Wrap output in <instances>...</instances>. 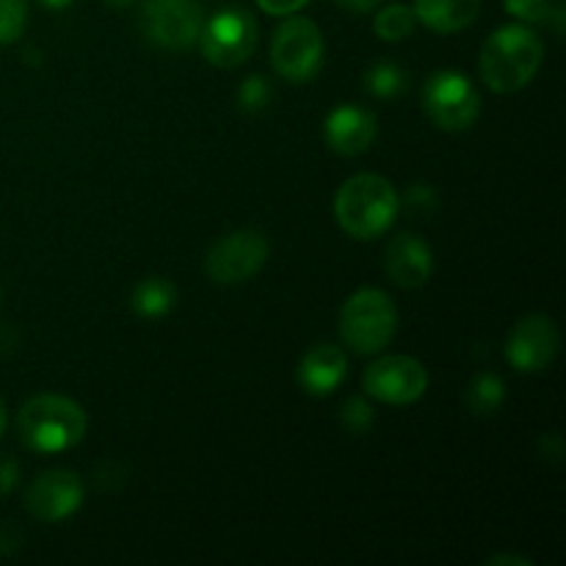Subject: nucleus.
Masks as SVG:
<instances>
[{
    "instance_id": "f257e3e1",
    "label": "nucleus",
    "mask_w": 566,
    "mask_h": 566,
    "mask_svg": "<svg viewBox=\"0 0 566 566\" xmlns=\"http://www.w3.org/2000/svg\"><path fill=\"white\" fill-rule=\"evenodd\" d=\"M545 59V44L528 25H503L490 33L479 55L481 81L497 94L528 86Z\"/></svg>"
},
{
    "instance_id": "f03ea898",
    "label": "nucleus",
    "mask_w": 566,
    "mask_h": 566,
    "mask_svg": "<svg viewBox=\"0 0 566 566\" xmlns=\"http://www.w3.org/2000/svg\"><path fill=\"white\" fill-rule=\"evenodd\" d=\"M401 199L396 186L381 175H357L340 186L335 197V216L343 232L357 241L385 235L396 221Z\"/></svg>"
},
{
    "instance_id": "7ed1b4c3",
    "label": "nucleus",
    "mask_w": 566,
    "mask_h": 566,
    "mask_svg": "<svg viewBox=\"0 0 566 566\" xmlns=\"http://www.w3.org/2000/svg\"><path fill=\"white\" fill-rule=\"evenodd\" d=\"M17 431L31 451H70L86 434V412L72 398L44 392V396L22 403L20 415H17Z\"/></svg>"
},
{
    "instance_id": "20e7f679",
    "label": "nucleus",
    "mask_w": 566,
    "mask_h": 566,
    "mask_svg": "<svg viewBox=\"0 0 566 566\" xmlns=\"http://www.w3.org/2000/svg\"><path fill=\"white\" fill-rule=\"evenodd\" d=\"M398 329V310L379 287H363L340 310V337L354 354H379L390 346Z\"/></svg>"
},
{
    "instance_id": "39448f33",
    "label": "nucleus",
    "mask_w": 566,
    "mask_h": 566,
    "mask_svg": "<svg viewBox=\"0 0 566 566\" xmlns=\"http://www.w3.org/2000/svg\"><path fill=\"white\" fill-rule=\"evenodd\" d=\"M271 64L291 83H307L324 64V36L307 17H287L271 39Z\"/></svg>"
},
{
    "instance_id": "423d86ee",
    "label": "nucleus",
    "mask_w": 566,
    "mask_h": 566,
    "mask_svg": "<svg viewBox=\"0 0 566 566\" xmlns=\"http://www.w3.org/2000/svg\"><path fill=\"white\" fill-rule=\"evenodd\" d=\"M423 108L440 130L462 133L481 114V94L468 75L453 70L434 72L423 86Z\"/></svg>"
},
{
    "instance_id": "0eeeda50",
    "label": "nucleus",
    "mask_w": 566,
    "mask_h": 566,
    "mask_svg": "<svg viewBox=\"0 0 566 566\" xmlns=\"http://www.w3.org/2000/svg\"><path fill=\"white\" fill-rule=\"evenodd\" d=\"M199 48L210 64L235 70L247 64L258 48V22L247 9H221L219 14L205 20Z\"/></svg>"
},
{
    "instance_id": "6e6552de",
    "label": "nucleus",
    "mask_w": 566,
    "mask_h": 566,
    "mask_svg": "<svg viewBox=\"0 0 566 566\" xmlns=\"http://www.w3.org/2000/svg\"><path fill=\"white\" fill-rule=\"evenodd\" d=\"M363 387L368 398L390 407H407L423 398L429 387V370L420 359L407 354H392V357L374 359L363 374Z\"/></svg>"
},
{
    "instance_id": "1a4fd4ad",
    "label": "nucleus",
    "mask_w": 566,
    "mask_h": 566,
    "mask_svg": "<svg viewBox=\"0 0 566 566\" xmlns=\"http://www.w3.org/2000/svg\"><path fill=\"white\" fill-rule=\"evenodd\" d=\"M269 260V241L258 230H238L219 238L208 249L205 271L219 285H238V282L252 280L260 274Z\"/></svg>"
},
{
    "instance_id": "9d476101",
    "label": "nucleus",
    "mask_w": 566,
    "mask_h": 566,
    "mask_svg": "<svg viewBox=\"0 0 566 566\" xmlns=\"http://www.w3.org/2000/svg\"><path fill=\"white\" fill-rule=\"evenodd\" d=\"M144 33L166 50H188L199 42L205 14L197 0H147L142 11Z\"/></svg>"
},
{
    "instance_id": "9b49d317",
    "label": "nucleus",
    "mask_w": 566,
    "mask_h": 566,
    "mask_svg": "<svg viewBox=\"0 0 566 566\" xmlns=\"http://www.w3.org/2000/svg\"><path fill=\"white\" fill-rule=\"evenodd\" d=\"M558 348H562V335H558L553 318L525 315L509 335L506 357L512 368L523 370V374H539L558 357Z\"/></svg>"
},
{
    "instance_id": "f8f14e48",
    "label": "nucleus",
    "mask_w": 566,
    "mask_h": 566,
    "mask_svg": "<svg viewBox=\"0 0 566 566\" xmlns=\"http://www.w3.org/2000/svg\"><path fill=\"white\" fill-rule=\"evenodd\" d=\"M83 503V484L70 470H48L25 492V509L42 523H61Z\"/></svg>"
},
{
    "instance_id": "ddd939ff",
    "label": "nucleus",
    "mask_w": 566,
    "mask_h": 566,
    "mask_svg": "<svg viewBox=\"0 0 566 566\" xmlns=\"http://www.w3.org/2000/svg\"><path fill=\"white\" fill-rule=\"evenodd\" d=\"M385 271L398 287H423L434 271V258L423 238L412 232H401L390 241L385 252Z\"/></svg>"
},
{
    "instance_id": "4468645a",
    "label": "nucleus",
    "mask_w": 566,
    "mask_h": 566,
    "mask_svg": "<svg viewBox=\"0 0 566 566\" xmlns=\"http://www.w3.org/2000/svg\"><path fill=\"white\" fill-rule=\"evenodd\" d=\"M324 136L337 155H363L376 138V114L359 105H340L326 119Z\"/></svg>"
},
{
    "instance_id": "2eb2a0df",
    "label": "nucleus",
    "mask_w": 566,
    "mask_h": 566,
    "mask_svg": "<svg viewBox=\"0 0 566 566\" xmlns=\"http://www.w3.org/2000/svg\"><path fill=\"white\" fill-rule=\"evenodd\" d=\"M348 374V359L340 346L318 343L310 348L298 365V381L310 396H329L343 385Z\"/></svg>"
},
{
    "instance_id": "dca6fc26",
    "label": "nucleus",
    "mask_w": 566,
    "mask_h": 566,
    "mask_svg": "<svg viewBox=\"0 0 566 566\" xmlns=\"http://www.w3.org/2000/svg\"><path fill=\"white\" fill-rule=\"evenodd\" d=\"M418 22L437 33L464 31L479 17L481 0H415Z\"/></svg>"
},
{
    "instance_id": "f3484780",
    "label": "nucleus",
    "mask_w": 566,
    "mask_h": 566,
    "mask_svg": "<svg viewBox=\"0 0 566 566\" xmlns=\"http://www.w3.org/2000/svg\"><path fill=\"white\" fill-rule=\"evenodd\" d=\"M133 313L142 318H164L175 310L177 304V287L164 276H149V280L138 282L133 291Z\"/></svg>"
},
{
    "instance_id": "a211bd4d",
    "label": "nucleus",
    "mask_w": 566,
    "mask_h": 566,
    "mask_svg": "<svg viewBox=\"0 0 566 566\" xmlns=\"http://www.w3.org/2000/svg\"><path fill=\"white\" fill-rule=\"evenodd\" d=\"M506 401V385L495 374H479L468 387V407L479 418H490Z\"/></svg>"
},
{
    "instance_id": "6ab92c4d",
    "label": "nucleus",
    "mask_w": 566,
    "mask_h": 566,
    "mask_svg": "<svg viewBox=\"0 0 566 566\" xmlns=\"http://www.w3.org/2000/svg\"><path fill=\"white\" fill-rule=\"evenodd\" d=\"M415 25H418V14L407 3L385 6L374 20V31L381 42H403V39L412 36Z\"/></svg>"
},
{
    "instance_id": "aec40b11",
    "label": "nucleus",
    "mask_w": 566,
    "mask_h": 566,
    "mask_svg": "<svg viewBox=\"0 0 566 566\" xmlns=\"http://www.w3.org/2000/svg\"><path fill=\"white\" fill-rule=\"evenodd\" d=\"M407 72L392 61H379L365 72V88L379 99H396L407 92Z\"/></svg>"
},
{
    "instance_id": "412c9836",
    "label": "nucleus",
    "mask_w": 566,
    "mask_h": 566,
    "mask_svg": "<svg viewBox=\"0 0 566 566\" xmlns=\"http://www.w3.org/2000/svg\"><path fill=\"white\" fill-rule=\"evenodd\" d=\"M28 25V0H0V44H14Z\"/></svg>"
},
{
    "instance_id": "4be33fe9",
    "label": "nucleus",
    "mask_w": 566,
    "mask_h": 566,
    "mask_svg": "<svg viewBox=\"0 0 566 566\" xmlns=\"http://www.w3.org/2000/svg\"><path fill=\"white\" fill-rule=\"evenodd\" d=\"M271 94H274V88H271L269 77L249 75L247 81L241 83V88H238V105H241V111H247V114H260V111L269 108Z\"/></svg>"
},
{
    "instance_id": "5701e85b",
    "label": "nucleus",
    "mask_w": 566,
    "mask_h": 566,
    "mask_svg": "<svg viewBox=\"0 0 566 566\" xmlns=\"http://www.w3.org/2000/svg\"><path fill=\"white\" fill-rule=\"evenodd\" d=\"M340 423L343 429H348L352 434H368L376 423V412L363 396H352L340 409Z\"/></svg>"
},
{
    "instance_id": "b1692460",
    "label": "nucleus",
    "mask_w": 566,
    "mask_h": 566,
    "mask_svg": "<svg viewBox=\"0 0 566 566\" xmlns=\"http://www.w3.org/2000/svg\"><path fill=\"white\" fill-rule=\"evenodd\" d=\"M506 11L523 22H547L553 11V0H503Z\"/></svg>"
},
{
    "instance_id": "393cba45",
    "label": "nucleus",
    "mask_w": 566,
    "mask_h": 566,
    "mask_svg": "<svg viewBox=\"0 0 566 566\" xmlns=\"http://www.w3.org/2000/svg\"><path fill=\"white\" fill-rule=\"evenodd\" d=\"M403 202L415 210V213H434L440 208V199H437V191L431 186H412L403 197Z\"/></svg>"
},
{
    "instance_id": "a878e982",
    "label": "nucleus",
    "mask_w": 566,
    "mask_h": 566,
    "mask_svg": "<svg viewBox=\"0 0 566 566\" xmlns=\"http://www.w3.org/2000/svg\"><path fill=\"white\" fill-rule=\"evenodd\" d=\"M307 3L310 0H258L260 9L274 17H291L296 11H302Z\"/></svg>"
},
{
    "instance_id": "bb28decb",
    "label": "nucleus",
    "mask_w": 566,
    "mask_h": 566,
    "mask_svg": "<svg viewBox=\"0 0 566 566\" xmlns=\"http://www.w3.org/2000/svg\"><path fill=\"white\" fill-rule=\"evenodd\" d=\"M17 479H20V468H17L14 459L0 457V497L14 490Z\"/></svg>"
},
{
    "instance_id": "cd10ccee",
    "label": "nucleus",
    "mask_w": 566,
    "mask_h": 566,
    "mask_svg": "<svg viewBox=\"0 0 566 566\" xmlns=\"http://www.w3.org/2000/svg\"><path fill=\"white\" fill-rule=\"evenodd\" d=\"M22 534L14 528V525L0 523V556H11L14 551H20Z\"/></svg>"
},
{
    "instance_id": "c85d7f7f",
    "label": "nucleus",
    "mask_w": 566,
    "mask_h": 566,
    "mask_svg": "<svg viewBox=\"0 0 566 566\" xmlns=\"http://www.w3.org/2000/svg\"><path fill=\"white\" fill-rule=\"evenodd\" d=\"M542 453H545L547 459H553V462H558V459L564 457V440L558 434H545V440H542Z\"/></svg>"
},
{
    "instance_id": "c756f323",
    "label": "nucleus",
    "mask_w": 566,
    "mask_h": 566,
    "mask_svg": "<svg viewBox=\"0 0 566 566\" xmlns=\"http://www.w3.org/2000/svg\"><path fill=\"white\" fill-rule=\"evenodd\" d=\"M337 3H340L343 9H352V11H359V14H363V11H374L381 0H337Z\"/></svg>"
},
{
    "instance_id": "7c9ffc66",
    "label": "nucleus",
    "mask_w": 566,
    "mask_h": 566,
    "mask_svg": "<svg viewBox=\"0 0 566 566\" xmlns=\"http://www.w3.org/2000/svg\"><path fill=\"white\" fill-rule=\"evenodd\" d=\"M490 564H514V566H528L531 562L528 558H523V556H495V558H490Z\"/></svg>"
},
{
    "instance_id": "2f4dec72",
    "label": "nucleus",
    "mask_w": 566,
    "mask_h": 566,
    "mask_svg": "<svg viewBox=\"0 0 566 566\" xmlns=\"http://www.w3.org/2000/svg\"><path fill=\"white\" fill-rule=\"evenodd\" d=\"M39 3H42L44 9H66L72 0H39Z\"/></svg>"
},
{
    "instance_id": "473e14b6",
    "label": "nucleus",
    "mask_w": 566,
    "mask_h": 566,
    "mask_svg": "<svg viewBox=\"0 0 566 566\" xmlns=\"http://www.w3.org/2000/svg\"><path fill=\"white\" fill-rule=\"evenodd\" d=\"M6 423H9V415H6L3 401H0V434H3V431H6Z\"/></svg>"
},
{
    "instance_id": "72a5a7b5",
    "label": "nucleus",
    "mask_w": 566,
    "mask_h": 566,
    "mask_svg": "<svg viewBox=\"0 0 566 566\" xmlns=\"http://www.w3.org/2000/svg\"><path fill=\"white\" fill-rule=\"evenodd\" d=\"M108 6H114V9H125V6H130L133 0H105Z\"/></svg>"
}]
</instances>
